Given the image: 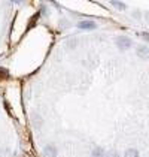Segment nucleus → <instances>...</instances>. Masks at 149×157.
Here are the masks:
<instances>
[{
  "label": "nucleus",
  "mask_w": 149,
  "mask_h": 157,
  "mask_svg": "<svg viewBox=\"0 0 149 157\" xmlns=\"http://www.w3.org/2000/svg\"><path fill=\"white\" fill-rule=\"evenodd\" d=\"M106 157H119V154H118L116 151H109V153L106 154Z\"/></svg>",
  "instance_id": "1a4fd4ad"
},
{
  "label": "nucleus",
  "mask_w": 149,
  "mask_h": 157,
  "mask_svg": "<svg viewBox=\"0 0 149 157\" xmlns=\"http://www.w3.org/2000/svg\"><path fill=\"white\" fill-rule=\"evenodd\" d=\"M78 27L84 29V30H93V29H96V23H93V21H81V23H78Z\"/></svg>",
  "instance_id": "20e7f679"
},
{
  "label": "nucleus",
  "mask_w": 149,
  "mask_h": 157,
  "mask_svg": "<svg viewBox=\"0 0 149 157\" xmlns=\"http://www.w3.org/2000/svg\"><path fill=\"white\" fill-rule=\"evenodd\" d=\"M137 57H139V59H149L148 47H139V48H137Z\"/></svg>",
  "instance_id": "7ed1b4c3"
},
{
  "label": "nucleus",
  "mask_w": 149,
  "mask_h": 157,
  "mask_svg": "<svg viewBox=\"0 0 149 157\" xmlns=\"http://www.w3.org/2000/svg\"><path fill=\"white\" fill-rule=\"evenodd\" d=\"M124 157H139V151L134 150V148H130V150H127V151H125Z\"/></svg>",
  "instance_id": "423d86ee"
},
{
  "label": "nucleus",
  "mask_w": 149,
  "mask_h": 157,
  "mask_svg": "<svg viewBox=\"0 0 149 157\" xmlns=\"http://www.w3.org/2000/svg\"><path fill=\"white\" fill-rule=\"evenodd\" d=\"M91 157H104V150H103L101 147L94 148V150H93V153H91Z\"/></svg>",
  "instance_id": "39448f33"
},
{
  "label": "nucleus",
  "mask_w": 149,
  "mask_h": 157,
  "mask_svg": "<svg viewBox=\"0 0 149 157\" xmlns=\"http://www.w3.org/2000/svg\"><path fill=\"white\" fill-rule=\"evenodd\" d=\"M116 47H118L119 49H122V51L128 49L130 47H131V40H130V37L119 36L118 39H116Z\"/></svg>",
  "instance_id": "f257e3e1"
},
{
  "label": "nucleus",
  "mask_w": 149,
  "mask_h": 157,
  "mask_svg": "<svg viewBox=\"0 0 149 157\" xmlns=\"http://www.w3.org/2000/svg\"><path fill=\"white\" fill-rule=\"evenodd\" d=\"M112 5H113L115 8L121 9V11H124V9H125V3H124V2H112Z\"/></svg>",
  "instance_id": "0eeeda50"
},
{
  "label": "nucleus",
  "mask_w": 149,
  "mask_h": 157,
  "mask_svg": "<svg viewBox=\"0 0 149 157\" xmlns=\"http://www.w3.org/2000/svg\"><path fill=\"white\" fill-rule=\"evenodd\" d=\"M69 45H70V48H74V45H76V40H69Z\"/></svg>",
  "instance_id": "9d476101"
},
{
  "label": "nucleus",
  "mask_w": 149,
  "mask_h": 157,
  "mask_svg": "<svg viewBox=\"0 0 149 157\" xmlns=\"http://www.w3.org/2000/svg\"><path fill=\"white\" fill-rule=\"evenodd\" d=\"M8 76H9V72H8L6 69L0 67V79H5V78H8Z\"/></svg>",
  "instance_id": "6e6552de"
},
{
  "label": "nucleus",
  "mask_w": 149,
  "mask_h": 157,
  "mask_svg": "<svg viewBox=\"0 0 149 157\" xmlns=\"http://www.w3.org/2000/svg\"><path fill=\"white\" fill-rule=\"evenodd\" d=\"M43 154H45V157H57V147L52 144L46 145L43 150Z\"/></svg>",
  "instance_id": "f03ea898"
}]
</instances>
